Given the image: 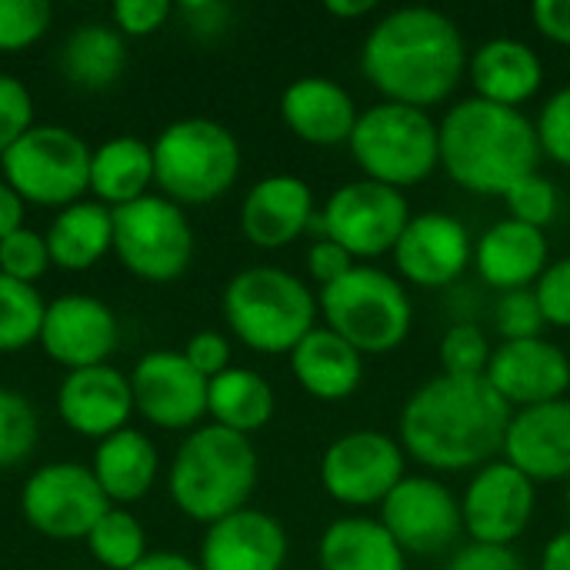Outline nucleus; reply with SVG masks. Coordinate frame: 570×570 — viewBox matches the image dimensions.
<instances>
[{
  "instance_id": "5701e85b",
  "label": "nucleus",
  "mask_w": 570,
  "mask_h": 570,
  "mask_svg": "<svg viewBox=\"0 0 570 570\" xmlns=\"http://www.w3.org/2000/svg\"><path fill=\"white\" fill-rule=\"evenodd\" d=\"M314 220V194L307 180L294 174H271L257 180L240 204V230L254 247L264 250L294 244Z\"/></svg>"
},
{
  "instance_id": "9d476101",
  "label": "nucleus",
  "mask_w": 570,
  "mask_h": 570,
  "mask_svg": "<svg viewBox=\"0 0 570 570\" xmlns=\"http://www.w3.org/2000/svg\"><path fill=\"white\" fill-rule=\"evenodd\" d=\"M114 254L134 277L170 284L194 261V227L180 204L164 194H147L114 207Z\"/></svg>"
},
{
  "instance_id": "f704fd0d",
  "label": "nucleus",
  "mask_w": 570,
  "mask_h": 570,
  "mask_svg": "<svg viewBox=\"0 0 570 570\" xmlns=\"http://www.w3.org/2000/svg\"><path fill=\"white\" fill-rule=\"evenodd\" d=\"M47 304L33 284H20L0 274V354H17L27 344L40 341Z\"/></svg>"
},
{
  "instance_id": "58836bf2",
  "label": "nucleus",
  "mask_w": 570,
  "mask_h": 570,
  "mask_svg": "<svg viewBox=\"0 0 570 570\" xmlns=\"http://www.w3.org/2000/svg\"><path fill=\"white\" fill-rule=\"evenodd\" d=\"M47 267H50V250L43 234L30 227H17L0 240V274L20 284H33L37 277L47 274Z\"/></svg>"
},
{
  "instance_id": "1a4fd4ad",
  "label": "nucleus",
  "mask_w": 570,
  "mask_h": 570,
  "mask_svg": "<svg viewBox=\"0 0 570 570\" xmlns=\"http://www.w3.org/2000/svg\"><path fill=\"white\" fill-rule=\"evenodd\" d=\"M90 147L60 124H33L3 157L0 177L7 187L37 207H70L90 190Z\"/></svg>"
},
{
  "instance_id": "7c9ffc66",
  "label": "nucleus",
  "mask_w": 570,
  "mask_h": 570,
  "mask_svg": "<svg viewBox=\"0 0 570 570\" xmlns=\"http://www.w3.org/2000/svg\"><path fill=\"white\" fill-rule=\"evenodd\" d=\"M154 187V147L140 137H110L90 154V194L104 207H124Z\"/></svg>"
},
{
  "instance_id": "c03bdc74",
  "label": "nucleus",
  "mask_w": 570,
  "mask_h": 570,
  "mask_svg": "<svg viewBox=\"0 0 570 570\" xmlns=\"http://www.w3.org/2000/svg\"><path fill=\"white\" fill-rule=\"evenodd\" d=\"M534 294L551 327H570V257L544 267V274L534 284Z\"/></svg>"
},
{
  "instance_id": "6ab92c4d",
  "label": "nucleus",
  "mask_w": 570,
  "mask_h": 570,
  "mask_svg": "<svg viewBox=\"0 0 570 570\" xmlns=\"http://www.w3.org/2000/svg\"><path fill=\"white\" fill-rule=\"evenodd\" d=\"M488 384L511 411L561 401L570 387V357L551 341H501L491 354Z\"/></svg>"
},
{
  "instance_id": "ea45409f",
  "label": "nucleus",
  "mask_w": 570,
  "mask_h": 570,
  "mask_svg": "<svg viewBox=\"0 0 570 570\" xmlns=\"http://www.w3.org/2000/svg\"><path fill=\"white\" fill-rule=\"evenodd\" d=\"M494 327H498L501 341H534V337H541L548 321L541 314L534 287L501 294L498 304H494Z\"/></svg>"
},
{
  "instance_id": "f257e3e1",
  "label": "nucleus",
  "mask_w": 570,
  "mask_h": 570,
  "mask_svg": "<svg viewBox=\"0 0 570 570\" xmlns=\"http://www.w3.org/2000/svg\"><path fill=\"white\" fill-rule=\"evenodd\" d=\"M511 414L488 377L438 374L404 401L397 434L404 454L431 471L458 474L484 468L504 451Z\"/></svg>"
},
{
  "instance_id": "4468645a",
  "label": "nucleus",
  "mask_w": 570,
  "mask_h": 570,
  "mask_svg": "<svg viewBox=\"0 0 570 570\" xmlns=\"http://www.w3.org/2000/svg\"><path fill=\"white\" fill-rule=\"evenodd\" d=\"M381 524L404 554L434 558L458 544L464 534L461 501L448 484L428 474H407L381 504Z\"/></svg>"
},
{
  "instance_id": "de8ad7c7",
  "label": "nucleus",
  "mask_w": 570,
  "mask_h": 570,
  "mask_svg": "<svg viewBox=\"0 0 570 570\" xmlns=\"http://www.w3.org/2000/svg\"><path fill=\"white\" fill-rule=\"evenodd\" d=\"M354 267H357V261H354L337 240H331V237L314 240L311 250H307V271H311V277H314L321 287L337 284V281L347 277Z\"/></svg>"
},
{
  "instance_id": "20e7f679",
  "label": "nucleus",
  "mask_w": 570,
  "mask_h": 570,
  "mask_svg": "<svg viewBox=\"0 0 570 570\" xmlns=\"http://www.w3.org/2000/svg\"><path fill=\"white\" fill-rule=\"evenodd\" d=\"M167 488L180 514L214 524L247 508L257 488V451L250 438L227 428H194L174 454Z\"/></svg>"
},
{
  "instance_id": "a19ab883",
  "label": "nucleus",
  "mask_w": 570,
  "mask_h": 570,
  "mask_svg": "<svg viewBox=\"0 0 570 570\" xmlns=\"http://www.w3.org/2000/svg\"><path fill=\"white\" fill-rule=\"evenodd\" d=\"M53 20L43 0H0V50H23L37 43Z\"/></svg>"
},
{
  "instance_id": "9b49d317",
  "label": "nucleus",
  "mask_w": 570,
  "mask_h": 570,
  "mask_svg": "<svg viewBox=\"0 0 570 570\" xmlns=\"http://www.w3.org/2000/svg\"><path fill=\"white\" fill-rule=\"evenodd\" d=\"M411 217L414 214L404 190L364 177L341 184L314 224L321 227V237L337 240L361 264L381 254H394Z\"/></svg>"
},
{
  "instance_id": "37998d69",
  "label": "nucleus",
  "mask_w": 570,
  "mask_h": 570,
  "mask_svg": "<svg viewBox=\"0 0 570 570\" xmlns=\"http://www.w3.org/2000/svg\"><path fill=\"white\" fill-rule=\"evenodd\" d=\"M33 127V97L20 77L0 73V157Z\"/></svg>"
},
{
  "instance_id": "3c124183",
  "label": "nucleus",
  "mask_w": 570,
  "mask_h": 570,
  "mask_svg": "<svg viewBox=\"0 0 570 570\" xmlns=\"http://www.w3.org/2000/svg\"><path fill=\"white\" fill-rule=\"evenodd\" d=\"M531 20L541 37L554 43H570V0H534Z\"/></svg>"
},
{
  "instance_id": "2eb2a0df",
  "label": "nucleus",
  "mask_w": 570,
  "mask_h": 570,
  "mask_svg": "<svg viewBox=\"0 0 570 570\" xmlns=\"http://www.w3.org/2000/svg\"><path fill=\"white\" fill-rule=\"evenodd\" d=\"M538 484L524 478L514 464L491 461L474 471L468 491L461 498L464 531L474 544H498L511 548L534 518Z\"/></svg>"
},
{
  "instance_id": "4be33fe9",
  "label": "nucleus",
  "mask_w": 570,
  "mask_h": 570,
  "mask_svg": "<svg viewBox=\"0 0 570 570\" xmlns=\"http://www.w3.org/2000/svg\"><path fill=\"white\" fill-rule=\"evenodd\" d=\"M287 534L277 518L244 508L214 524L200 541V570H284Z\"/></svg>"
},
{
  "instance_id": "7ed1b4c3",
  "label": "nucleus",
  "mask_w": 570,
  "mask_h": 570,
  "mask_svg": "<svg viewBox=\"0 0 570 570\" xmlns=\"http://www.w3.org/2000/svg\"><path fill=\"white\" fill-rule=\"evenodd\" d=\"M441 167L471 194L504 197L518 180L538 170V127L514 107L481 97L454 104L438 124Z\"/></svg>"
},
{
  "instance_id": "8fccbe9b",
  "label": "nucleus",
  "mask_w": 570,
  "mask_h": 570,
  "mask_svg": "<svg viewBox=\"0 0 570 570\" xmlns=\"http://www.w3.org/2000/svg\"><path fill=\"white\" fill-rule=\"evenodd\" d=\"M174 13H180V20L187 23L190 33L217 37L230 23L234 10H230V3H220V0H184L180 7H174Z\"/></svg>"
},
{
  "instance_id": "473e14b6",
  "label": "nucleus",
  "mask_w": 570,
  "mask_h": 570,
  "mask_svg": "<svg viewBox=\"0 0 570 570\" xmlns=\"http://www.w3.org/2000/svg\"><path fill=\"white\" fill-rule=\"evenodd\" d=\"M274 391L271 384L247 367H230L217 374L207 387V414L217 428H227L234 434H257L274 417Z\"/></svg>"
},
{
  "instance_id": "2f4dec72",
  "label": "nucleus",
  "mask_w": 570,
  "mask_h": 570,
  "mask_svg": "<svg viewBox=\"0 0 570 570\" xmlns=\"http://www.w3.org/2000/svg\"><path fill=\"white\" fill-rule=\"evenodd\" d=\"M60 70L83 90H107L127 70V43L117 27L80 23L60 47Z\"/></svg>"
},
{
  "instance_id": "423d86ee",
  "label": "nucleus",
  "mask_w": 570,
  "mask_h": 570,
  "mask_svg": "<svg viewBox=\"0 0 570 570\" xmlns=\"http://www.w3.org/2000/svg\"><path fill=\"white\" fill-rule=\"evenodd\" d=\"M154 147V184L174 204H210L240 177L237 137L210 117L167 124Z\"/></svg>"
},
{
  "instance_id": "09e8293b",
  "label": "nucleus",
  "mask_w": 570,
  "mask_h": 570,
  "mask_svg": "<svg viewBox=\"0 0 570 570\" xmlns=\"http://www.w3.org/2000/svg\"><path fill=\"white\" fill-rule=\"evenodd\" d=\"M448 570H528L521 554L514 548H498V544H464L454 551L448 561Z\"/></svg>"
},
{
  "instance_id": "603ef678",
  "label": "nucleus",
  "mask_w": 570,
  "mask_h": 570,
  "mask_svg": "<svg viewBox=\"0 0 570 570\" xmlns=\"http://www.w3.org/2000/svg\"><path fill=\"white\" fill-rule=\"evenodd\" d=\"M17 227H23V200L7 187V180L0 177V240L10 234V230H17Z\"/></svg>"
},
{
  "instance_id": "412c9836",
  "label": "nucleus",
  "mask_w": 570,
  "mask_h": 570,
  "mask_svg": "<svg viewBox=\"0 0 570 570\" xmlns=\"http://www.w3.org/2000/svg\"><path fill=\"white\" fill-rule=\"evenodd\" d=\"M504 461L534 484L570 481V401H548L511 414Z\"/></svg>"
},
{
  "instance_id": "393cba45",
  "label": "nucleus",
  "mask_w": 570,
  "mask_h": 570,
  "mask_svg": "<svg viewBox=\"0 0 570 570\" xmlns=\"http://www.w3.org/2000/svg\"><path fill=\"white\" fill-rule=\"evenodd\" d=\"M548 257H551V250H548L544 230L528 227L511 217L488 227L481 234V240L474 244V267H478L481 281L501 294L534 287L538 277L544 274V267L551 264Z\"/></svg>"
},
{
  "instance_id": "dca6fc26",
  "label": "nucleus",
  "mask_w": 570,
  "mask_h": 570,
  "mask_svg": "<svg viewBox=\"0 0 570 570\" xmlns=\"http://www.w3.org/2000/svg\"><path fill=\"white\" fill-rule=\"evenodd\" d=\"M207 387L180 351H150L130 371L134 411H140L150 424L164 431L197 428L207 414Z\"/></svg>"
},
{
  "instance_id": "79ce46f5",
  "label": "nucleus",
  "mask_w": 570,
  "mask_h": 570,
  "mask_svg": "<svg viewBox=\"0 0 570 570\" xmlns=\"http://www.w3.org/2000/svg\"><path fill=\"white\" fill-rule=\"evenodd\" d=\"M538 144H541V154L551 157L554 164L570 167V87L554 90L541 114H538Z\"/></svg>"
},
{
  "instance_id": "f3484780",
  "label": "nucleus",
  "mask_w": 570,
  "mask_h": 570,
  "mask_svg": "<svg viewBox=\"0 0 570 570\" xmlns=\"http://www.w3.org/2000/svg\"><path fill=\"white\" fill-rule=\"evenodd\" d=\"M43 354L67 371L100 367L120 344L114 311L87 294H63L47 304L40 341Z\"/></svg>"
},
{
  "instance_id": "6e6d98bb",
  "label": "nucleus",
  "mask_w": 570,
  "mask_h": 570,
  "mask_svg": "<svg viewBox=\"0 0 570 570\" xmlns=\"http://www.w3.org/2000/svg\"><path fill=\"white\" fill-rule=\"evenodd\" d=\"M324 10L331 17H341V20H361V17L377 10V0H327Z\"/></svg>"
},
{
  "instance_id": "f8f14e48",
  "label": "nucleus",
  "mask_w": 570,
  "mask_h": 570,
  "mask_svg": "<svg viewBox=\"0 0 570 570\" xmlns=\"http://www.w3.org/2000/svg\"><path fill=\"white\" fill-rule=\"evenodd\" d=\"M114 504L100 491L97 478L83 464L57 461L43 464L23 481L20 511L27 524L50 541H87L94 524Z\"/></svg>"
},
{
  "instance_id": "6e6552de",
  "label": "nucleus",
  "mask_w": 570,
  "mask_h": 570,
  "mask_svg": "<svg viewBox=\"0 0 570 570\" xmlns=\"http://www.w3.org/2000/svg\"><path fill=\"white\" fill-rule=\"evenodd\" d=\"M351 154L367 180L394 190L428 180L441 164L438 120L428 110L381 100L361 110L351 134Z\"/></svg>"
},
{
  "instance_id": "a211bd4d",
  "label": "nucleus",
  "mask_w": 570,
  "mask_h": 570,
  "mask_svg": "<svg viewBox=\"0 0 570 570\" xmlns=\"http://www.w3.org/2000/svg\"><path fill=\"white\" fill-rule=\"evenodd\" d=\"M474 261L468 227L441 210L414 214L394 247V264L404 281L417 287H448Z\"/></svg>"
},
{
  "instance_id": "c756f323",
  "label": "nucleus",
  "mask_w": 570,
  "mask_h": 570,
  "mask_svg": "<svg viewBox=\"0 0 570 570\" xmlns=\"http://www.w3.org/2000/svg\"><path fill=\"white\" fill-rule=\"evenodd\" d=\"M321 570H407V554L381 518H341L317 544Z\"/></svg>"
},
{
  "instance_id": "a878e982",
  "label": "nucleus",
  "mask_w": 570,
  "mask_h": 570,
  "mask_svg": "<svg viewBox=\"0 0 570 570\" xmlns=\"http://www.w3.org/2000/svg\"><path fill=\"white\" fill-rule=\"evenodd\" d=\"M468 77L474 83V97L518 110L521 104H528L541 90V83H544V60L524 40L494 37V40H484L471 53Z\"/></svg>"
},
{
  "instance_id": "0eeeda50",
  "label": "nucleus",
  "mask_w": 570,
  "mask_h": 570,
  "mask_svg": "<svg viewBox=\"0 0 570 570\" xmlns=\"http://www.w3.org/2000/svg\"><path fill=\"white\" fill-rule=\"evenodd\" d=\"M317 311L361 357L397 351L414 327V307L404 284L367 264H357L337 284L321 287Z\"/></svg>"
},
{
  "instance_id": "c85d7f7f",
  "label": "nucleus",
  "mask_w": 570,
  "mask_h": 570,
  "mask_svg": "<svg viewBox=\"0 0 570 570\" xmlns=\"http://www.w3.org/2000/svg\"><path fill=\"white\" fill-rule=\"evenodd\" d=\"M43 237L53 267L90 271L114 250V210L97 200H77L50 220Z\"/></svg>"
},
{
  "instance_id": "a18cd8bd",
  "label": "nucleus",
  "mask_w": 570,
  "mask_h": 570,
  "mask_svg": "<svg viewBox=\"0 0 570 570\" xmlns=\"http://www.w3.org/2000/svg\"><path fill=\"white\" fill-rule=\"evenodd\" d=\"M110 17L124 37H150L174 17V3L170 0H117Z\"/></svg>"
},
{
  "instance_id": "4c0bfd02",
  "label": "nucleus",
  "mask_w": 570,
  "mask_h": 570,
  "mask_svg": "<svg viewBox=\"0 0 570 570\" xmlns=\"http://www.w3.org/2000/svg\"><path fill=\"white\" fill-rule=\"evenodd\" d=\"M504 204L511 210V220H521L528 227H538L544 230L558 210H561V197H558V187L551 177H544L541 170L528 174L524 180H518L508 194H504Z\"/></svg>"
},
{
  "instance_id": "b1692460",
  "label": "nucleus",
  "mask_w": 570,
  "mask_h": 570,
  "mask_svg": "<svg viewBox=\"0 0 570 570\" xmlns=\"http://www.w3.org/2000/svg\"><path fill=\"white\" fill-rule=\"evenodd\" d=\"M281 117L294 137L314 147H337L351 144L357 127V104L354 97L331 77H297L281 97Z\"/></svg>"
},
{
  "instance_id": "49530a36",
  "label": "nucleus",
  "mask_w": 570,
  "mask_h": 570,
  "mask_svg": "<svg viewBox=\"0 0 570 570\" xmlns=\"http://www.w3.org/2000/svg\"><path fill=\"white\" fill-rule=\"evenodd\" d=\"M180 354H184L187 364H190L200 377H207V381H214L217 374H224V371L234 367V364H230V341H227L224 334H217V331H200V334H194V337L184 344Z\"/></svg>"
},
{
  "instance_id": "4d7b16f0",
  "label": "nucleus",
  "mask_w": 570,
  "mask_h": 570,
  "mask_svg": "<svg viewBox=\"0 0 570 570\" xmlns=\"http://www.w3.org/2000/svg\"><path fill=\"white\" fill-rule=\"evenodd\" d=\"M564 504H568V518H570V481H568V498H564Z\"/></svg>"
},
{
  "instance_id": "e433bc0d",
  "label": "nucleus",
  "mask_w": 570,
  "mask_h": 570,
  "mask_svg": "<svg viewBox=\"0 0 570 570\" xmlns=\"http://www.w3.org/2000/svg\"><path fill=\"white\" fill-rule=\"evenodd\" d=\"M491 354L494 347L488 334L471 321L451 324L441 337V367L451 377H484L491 367Z\"/></svg>"
},
{
  "instance_id": "f03ea898",
  "label": "nucleus",
  "mask_w": 570,
  "mask_h": 570,
  "mask_svg": "<svg viewBox=\"0 0 570 570\" xmlns=\"http://www.w3.org/2000/svg\"><path fill=\"white\" fill-rule=\"evenodd\" d=\"M461 27L434 7H397L364 37L361 70L391 104L428 110L448 100L468 73Z\"/></svg>"
},
{
  "instance_id": "cd10ccee",
  "label": "nucleus",
  "mask_w": 570,
  "mask_h": 570,
  "mask_svg": "<svg viewBox=\"0 0 570 570\" xmlns=\"http://www.w3.org/2000/svg\"><path fill=\"white\" fill-rule=\"evenodd\" d=\"M90 471H94V478H97V484L110 504H134L154 488L157 471H160V458H157V448L147 434L124 428V431L97 441V454H94Z\"/></svg>"
},
{
  "instance_id": "72a5a7b5",
  "label": "nucleus",
  "mask_w": 570,
  "mask_h": 570,
  "mask_svg": "<svg viewBox=\"0 0 570 570\" xmlns=\"http://www.w3.org/2000/svg\"><path fill=\"white\" fill-rule=\"evenodd\" d=\"M87 548L94 554L97 564H104L107 570H130L137 568L150 551H147V534L144 524L124 511V508H110L94 531L87 534Z\"/></svg>"
},
{
  "instance_id": "864d4df0",
  "label": "nucleus",
  "mask_w": 570,
  "mask_h": 570,
  "mask_svg": "<svg viewBox=\"0 0 570 570\" xmlns=\"http://www.w3.org/2000/svg\"><path fill=\"white\" fill-rule=\"evenodd\" d=\"M541 570H570V528L554 534L548 544H544V554H541Z\"/></svg>"
},
{
  "instance_id": "aec40b11",
  "label": "nucleus",
  "mask_w": 570,
  "mask_h": 570,
  "mask_svg": "<svg viewBox=\"0 0 570 570\" xmlns=\"http://www.w3.org/2000/svg\"><path fill=\"white\" fill-rule=\"evenodd\" d=\"M57 414L73 434L104 441L124 431L134 414L130 377L110 364L67 371L57 387Z\"/></svg>"
},
{
  "instance_id": "ddd939ff",
  "label": "nucleus",
  "mask_w": 570,
  "mask_h": 570,
  "mask_svg": "<svg viewBox=\"0 0 570 570\" xmlns=\"http://www.w3.org/2000/svg\"><path fill=\"white\" fill-rule=\"evenodd\" d=\"M407 478V454L401 441L381 431H354L337 438L321 458L324 491L347 508L384 504Z\"/></svg>"
},
{
  "instance_id": "c9c22d12",
  "label": "nucleus",
  "mask_w": 570,
  "mask_h": 570,
  "mask_svg": "<svg viewBox=\"0 0 570 570\" xmlns=\"http://www.w3.org/2000/svg\"><path fill=\"white\" fill-rule=\"evenodd\" d=\"M40 438V417L27 394L0 387V468L23 464Z\"/></svg>"
},
{
  "instance_id": "39448f33",
  "label": "nucleus",
  "mask_w": 570,
  "mask_h": 570,
  "mask_svg": "<svg viewBox=\"0 0 570 570\" xmlns=\"http://www.w3.org/2000/svg\"><path fill=\"white\" fill-rule=\"evenodd\" d=\"M224 321L257 354H291L317 324L314 291L281 267H247L224 287Z\"/></svg>"
},
{
  "instance_id": "5fc2aeb1",
  "label": "nucleus",
  "mask_w": 570,
  "mask_h": 570,
  "mask_svg": "<svg viewBox=\"0 0 570 570\" xmlns=\"http://www.w3.org/2000/svg\"><path fill=\"white\" fill-rule=\"evenodd\" d=\"M130 570H200V564L184 558V554H177V551H154V554H147L137 568Z\"/></svg>"
},
{
  "instance_id": "bb28decb",
  "label": "nucleus",
  "mask_w": 570,
  "mask_h": 570,
  "mask_svg": "<svg viewBox=\"0 0 570 570\" xmlns=\"http://www.w3.org/2000/svg\"><path fill=\"white\" fill-rule=\"evenodd\" d=\"M287 357L294 381L317 401H344L361 387L364 357L331 327H314Z\"/></svg>"
}]
</instances>
